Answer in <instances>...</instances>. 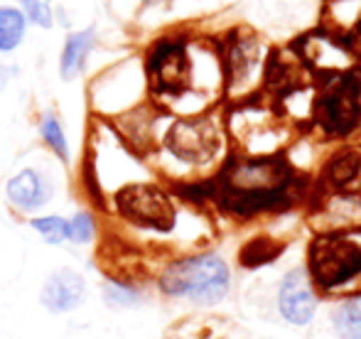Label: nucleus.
<instances>
[{"mask_svg":"<svg viewBox=\"0 0 361 339\" xmlns=\"http://www.w3.org/2000/svg\"><path fill=\"white\" fill-rule=\"evenodd\" d=\"M298 180L283 158H233L212 182V195L238 216L283 209L298 197Z\"/></svg>","mask_w":361,"mask_h":339,"instance_id":"obj_1","label":"nucleus"},{"mask_svg":"<svg viewBox=\"0 0 361 339\" xmlns=\"http://www.w3.org/2000/svg\"><path fill=\"white\" fill-rule=\"evenodd\" d=\"M162 295L190 300L195 305H216L228 295L231 271L216 254H195L170 261L157 276Z\"/></svg>","mask_w":361,"mask_h":339,"instance_id":"obj_2","label":"nucleus"},{"mask_svg":"<svg viewBox=\"0 0 361 339\" xmlns=\"http://www.w3.org/2000/svg\"><path fill=\"white\" fill-rule=\"evenodd\" d=\"M312 283L334 295H361V229L349 234H322L310 246Z\"/></svg>","mask_w":361,"mask_h":339,"instance_id":"obj_3","label":"nucleus"},{"mask_svg":"<svg viewBox=\"0 0 361 339\" xmlns=\"http://www.w3.org/2000/svg\"><path fill=\"white\" fill-rule=\"evenodd\" d=\"M226 128L243 158H273L288 135L286 116L256 99L233 106Z\"/></svg>","mask_w":361,"mask_h":339,"instance_id":"obj_4","label":"nucleus"},{"mask_svg":"<svg viewBox=\"0 0 361 339\" xmlns=\"http://www.w3.org/2000/svg\"><path fill=\"white\" fill-rule=\"evenodd\" d=\"M266 69L268 59L256 35L241 30L226 39L221 52V72L226 82V94L236 104L253 99L258 86L266 84Z\"/></svg>","mask_w":361,"mask_h":339,"instance_id":"obj_5","label":"nucleus"},{"mask_svg":"<svg viewBox=\"0 0 361 339\" xmlns=\"http://www.w3.org/2000/svg\"><path fill=\"white\" fill-rule=\"evenodd\" d=\"M147 74L157 99L180 101L197 94V62L185 39H162L147 59Z\"/></svg>","mask_w":361,"mask_h":339,"instance_id":"obj_6","label":"nucleus"},{"mask_svg":"<svg viewBox=\"0 0 361 339\" xmlns=\"http://www.w3.org/2000/svg\"><path fill=\"white\" fill-rule=\"evenodd\" d=\"M312 118L332 138L354 133L361 123V79L347 72L327 79L324 91L314 101Z\"/></svg>","mask_w":361,"mask_h":339,"instance_id":"obj_7","label":"nucleus"},{"mask_svg":"<svg viewBox=\"0 0 361 339\" xmlns=\"http://www.w3.org/2000/svg\"><path fill=\"white\" fill-rule=\"evenodd\" d=\"M165 145L177 160L190 165H204L214 160L219 150V130L207 116H190L170 125Z\"/></svg>","mask_w":361,"mask_h":339,"instance_id":"obj_8","label":"nucleus"},{"mask_svg":"<svg viewBox=\"0 0 361 339\" xmlns=\"http://www.w3.org/2000/svg\"><path fill=\"white\" fill-rule=\"evenodd\" d=\"M118 211L126 219L157 231H167L175 224V207L170 197L155 185H130L118 195Z\"/></svg>","mask_w":361,"mask_h":339,"instance_id":"obj_9","label":"nucleus"},{"mask_svg":"<svg viewBox=\"0 0 361 339\" xmlns=\"http://www.w3.org/2000/svg\"><path fill=\"white\" fill-rule=\"evenodd\" d=\"M298 49L300 59L314 74H322L327 79L347 74L354 64V54L349 49L347 39L342 35L329 32V30H317V32L305 35L298 42Z\"/></svg>","mask_w":361,"mask_h":339,"instance_id":"obj_10","label":"nucleus"},{"mask_svg":"<svg viewBox=\"0 0 361 339\" xmlns=\"http://www.w3.org/2000/svg\"><path fill=\"white\" fill-rule=\"evenodd\" d=\"M86 285L84 273H79L76 268L62 266L54 268L42 283V290H39V302L47 312L52 315H67V312L79 310L86 302Z\"/></svg>","mask_w":361,"mask_h":339,"instance_id":"obj_11","label":"nucleus"},{"mask_svg":"<svg viewBox=\"0 0 361 339\" xmlns=\"http://www.w3.org/2000/svg\"><path fill=\"white\" fill-rule=\"evenodd\" d=\"M278 310L290 325L302 327L312 322L317 312V292L305 268H295L283 278L278 288Z\"/></svg>","mask_w":361,"mask_h":339,"instance_id":"obj_12","label":"nucleus"},{"mask_svg":"<svg viewBox=\"0 0 361 339\" xmlns=\"http://www.w3.org/2000/svg\"><path fill=\"white\" fill-rule=\"evenodd\" d=\"M312 221L324 234H349L361 229V197L334 190L324 195L312 211Z\"/></svg>","mask_w":361,"mask_h":339,"instance_id":"obj_13","label":"nucleus"},{"mask_svg":"<svg viewBox=\"0 0 361 339\" xmlns=\"http://www.w3.org/2000/svg\"><path fill=\"white\" fill-rule=\"evenodd\" d=\"M54 195V185L44 172L35 168H25L15 172L5 185V197H8L10 207L18 209L20 214H35L42 207L49 204Z\"/></svg>","mask_w":361,"mask_h":339,"instance_id":"obj_14","label":"nucleus"},{"mask_svg":"<svg viewBox=\"0 0 361 339\" xmlns=\"http://www.w3.org/2000/svg\"><path fill=\"white\" fill-rule=\"evenodd\" d=\"M96 42V32L94 27L81 30V32H72L64 42L62 57H59V74H62L64 82H72L79 77L86 67V59H89L91 49Z\"/></svg>","mask_w":361,"mask_h":339,"instance_id":"obj_15","label":"nucleus"},{"mask_svg":"<svg viewBox=\"0 0 361 339\" xmlns=\"http://www.w3.org/2000/svg\"><path fill=\"white\" fill-rule=\"evenodd\" d=\"M361 23V0H329L324 8V25H329V32L339 35V30H347V35ZM344 35V37H347Z\"/></svg>","mask_w":361,"mask_h":339,"instance_id":"obj_16","label":"nucleus"},{"mask_svg":"<svg viewBox=\"0 0 361 339\" xmlns=\"http://www.w3.org/2000/svg\"><path fill=\"white\" fill-rule=\"evenodd\" d=\"M359 170H361V155L357 150H342L324 168V182L332 190H342V187H347L359 175Z\"/></svg>","mask_w":361,"mask_h":339,"instance_id":"obj_17","label":"nucleus"},{"mask_svg":"<svg viewBox=\"0 0 361 339\" xmlns=\"http://www.w3.org/2000/svg\"><path fill=\"white\" fill-rule=\"evenodd\" d=\"M25 27H27V20L23 10L0 5V52H13L20 47L25 39Z\"/></svg>","mask_w":361,"mask_h":339,"instance_id":"obj_18","label":"nucleus"},{"mask_svg":"<svg viewBox=\"0 0 361 339\" xmlns=\"http://www.w3.org/2000/svg\"><path fill=\"white\" fill-rule=\"evenodd\" d=\"M30 229L49 246L69 244V219L62 214H37L30 219Z\"/></svg>","mask_w":361,"mask_h":339,"instance_id":"obj_19","label":"nucleus"},{"mask_svg":"<svg viewBox=\"0 0 361 339\" xmlns=\"http://www.w3.org/2000/svg\"><path fill=\"white\" fill-rule=\"evenodd\" d=\"M334 330L342 339H361V295L349 297L334 310Z\"/></svg>","mask_w":361,"mask_h":339,"instance_id":"obj_20","label":"nucleus"},{"mask_svg":"<svg viewBox=\"0 0 361 339\" xmlns=\"http://www.w3.org/2000/svg\"><path fill=\"white\" fill-rule=\"evenodd\" d=\"M39 135L42 140L47 143V148L57 155L62 163H69V140H67V133H64V125L52 111L42 113L39 118Z\"/></svg>","mask_w":361,"mask_h":339,"instance_id":"obj_21","label":"nucleus"},{"mask_svg":"<svg viewBox=\"0 0 361 339\" xmlns=\"http://www.w3.org/2000/svg\"><path fill=\"white\" fill-rule=\"evenodd\" d=\"M101 292H104V302L111 307H135L143 300V292L123 281H106Z\"/></svg>","mask_w":361,"mask_h":339,"instance_id":"obj_22","label":"nucleus"},{"mask_svg":"<svg viewBox=\"0 0 361 339\" xmlns=\"http://www.w3.org/2000/svg\"><path fill=\"white\" fill-rule=\"evenodd\" d=\"M283 246L281 244H273L271 239H256L251 241L248 246H243L241 251V263L248 268H258L263 263H271L281 256Z\"/></svg>","mask_w":361,"mask_h":339,"instance_id":"obj_23","label":"nucleus"},{"mask_svg":"<svg viewBox=\"0 0 361 339\" xmlns=\"http://www.w3.org/2000/svg\"><path fill=\"white\" fill-rule=\"evenodd\" d=\"M69 219V244L89 246L96 239V219L89 211H74Z\"/></svg>","mask_w":361,"mask_h":339,"instance_id":"obj_24","label":"nucleus"},{"mask_svg":"<svg viewBox=\"0 0 361 339\" xmlns=\"http://www.w3.org/2000/svg\"><path fill=\"white\" fill-rule=\"evenodd\" d=\"M20 8H23L25 20L39 25V27H52L54 15L49 8V0H20Z\"/></svg>","mask_w":361,"mask_h":339,"instance_id":"obj_25","label":"nucleus"},{"mask_svg":"<svg viewBox=\"0 0 361 339\" xmlns=\"http://www.w3.org/2000/svg\"><path fill=\"white\" fill-rule=\"evenodd\" d=\"M344 39H347L349 49H352V54H354V59H361V23Z\"/></svg>","mask_w":361,"mask_h":339,"instance_id":"obj_26","label":"nucleus"},{"mask_svg":"<svg viewBox=\"0 0 361 339\" xmlns=\"http://www.w3.org/2000/svg\"><path fill=\"white\" fill-rule=\"evenodd\" d=\"M145 3H150V0H145Z\"/></svg>","mask_w":361,"mask_h":339,"instance_id":"obj_27","label":"nucleus"}]
</instances>
